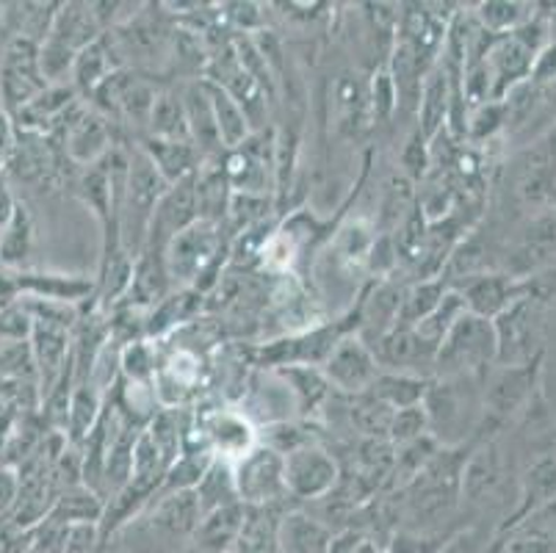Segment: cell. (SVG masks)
I'll return each mask as SVG.
<instances>
[{"instance_id": "30", "label": "cell", "mask_w": 556, "mask_h": 553, "mask_svg": "<svg viewBox=\"0 0 556 553\" xmlns=\"http://www.w3.org/2000/svg\"><path fill=\"white\" fill-rule=\"evenodd\" d=\"M202 293L194 288H178L172 291L164 302H159L148 316V335L159 338V335L178 329L180 324L194 322V313H200Z\"/></svg>"}, {"instance_id": "25", "label": "cell", "mask_w": 556, "mask_h": 553, "mask_svg": "<svg viewBox=\"0 0 556 553\" xmlns=\"http://www.w3.org/2000/svg\"><path fill=\"white\" fill-rule=\"evenodd\" d=\"M17 288L25 297L48 299V302L62 304L84 302L94 291L92 280L64 277V274H17Z\"/></svg>"}, {"instance_id": "29", "label": "cell", "mask_w": 556, "mask_h": 553, "mask_svg": "<svg viewBox=\"0 0 556 553\" xmlns=\"http://www.w3.org/2000/svg\"><path fill=\"white\" fill-rule=\"evenodd\" d=\"M429 379L413 377V374H396V372H379V377L374 379L371 390L368 393L382 402L386 407H391L393 413L396 410L418 407L424 404V395H427Z\"/></svg>"}, {"instance_id": "11", "label": "cell", "mask_w": 556, "mask_h": 553, "mask_svg": "<svg viewBox=\"0 0 556 553\" xmlns=\"http://www.w3.org/2000/svg\"><path fill=\"white\" fill-rule=\"evenodd\" d=\"M371 349L377 354L379 365H382V372L413 374V377L424 379L434 377L438 347L429 343L424 335H418L416 327H402V324H396Z\"/></svg>"}, {"instance_id": "14", "label": "cell", "mask_w": 556, "mask_h": 553, "mask_svg": "<svg viewBox=\"0 0 556 553\" xmlns=\"http://www.w3.org/2000/svg\"><path fill=\"white\" fill-rule=\"evenodd\" d=\"M465 299V307L473 316H482L493 322L495 316H502L509 304L518 297H523V286L518 282V277L513 274H493L482 272L477 277H468L463 286L457 288Z\"/></svg>"}, {"instance_id": "37", "label": "cell", "mask_w": 556, "mask_h": 553, "mask_svg": "<svg viewBox=\"0 0 556 553\" xmlns=\"http://www.w3.org/2000/svg\"><path fill=\"white\" fill-rule=\"evenodd\" d=\"M28 250H31V216L20 202H14L12 216L0 232V261L7 266H17L28 257Z\"/></svg>"}, {"instance_id": "33", "label": "cell", "mask_w": 556, "mask_h": 553, "mask_svg": "<svg viewBox=\"0 0 556 553\" xmlns=\"http://www.w3.org/2000/svg\"><path fill=\"white\" fill-rule=\"evenodd\" d=\"M477 23L488 30L490 37H507L520 25H526L534 17L532 3H507V0H490V3H479L473 12Z\"/></svg>"}, {"instance_id": "2", "label": "cell", "mask_w": 556, "mask_h": 553, "mask_svg": "<svg viewBox=\"0 0 556 553\" xmlns=\"http://www.w3.org/2000/svg\"><path fill=\"white\" fill-rule=\"evenodd\" d=\"M222 255H227L222 225L197 219L164 247L172 286L194 288L200 293L208 291L222 268Z\"/></svg>"}, {"instance_id": "9", "label": "cell", "mask_w": 556, "mask_h": 553, "mask_svg": "<svg viewBox=\"0 0 556 553\" xmlns=\"http://www.w3.org/2000/svg\"><path fill=\"white\" fill-rule=\"evenodd\" d=\"M493 329L495 347H498V363L495 365H523L540 357V322L534 297L523 293V297L515 299L502 316L493 318Z\"/></svg>"}, {"instance_id": "42", "label": "cell", "mask_w": 556, "mask_h": 553, "mask_svg": "<svg viewBox=\"0 0 556 553\" xmlns=\"http://www.w3.org/2000/svg\"><path fill=\"white\" fill-rule=\"evenodd\" d=\"M434 553H484V551H482V540L477 537V531L465 529V531H459V535L448 537L446 542H441V545L434 548Z\"/></svg>"}, {"instance_id": "21", "label": "cell", "mask_w": 556, "mask_h": 553, "mask_svg": "<svg viewBox=\"0 0 556 553\" xmlns=\"http://www.w3.org/2000/svg\"><path fill=\"white\" fill-rule=\"evenodd\" d=\"M556 501V456H545L538 460L532 468L526 470L523 479H520V504L513 512V517H507V524L502 526V531L513 529V526L523 524L526 517L538 515L545 506H551Z\"/></svg>"}, {"instance_id": "17", "label": "cell", "mask_w": 556, "mask_h": 553, "mask_svg": "<svg viewBox=\"0 0 556 553\" xmlns=\"http://www.w3.org/2000/svg\"><path fill=\"white\" fill-rule=\"evenodd\" d=\"M105 30L100 28L98 17H94L92 3H62L59 12L53 14V23L48 28L50 42L62 45L70 53L78 55L80 50L98 42Z\"/></svg>"}, {"instance_id": "34", "label": "cell", "mask_w": 556, "mask_h": 553, "mask_svg": "<svg viewBox=\"0 0 556 553\" xmlns=\"http://www.w3.org/2000/svg\"><path fill=\"white\" fill-rule=\"evenodd\" d=\"M446 288L448 286L443 280H421L416 286L404 288L402 302H399L396 324H402V327H416V324H421L434 311V304L441 302Z\"/></svg>"}, {"instance_id": "12", "label": "cell", "mask_w": 556, "mask_h": 553, "mask_svg": "<svg viewBox=\"0 0 556 553\" xmlns=\"http://www.w3.org/2000/svg\"><path fill=\"white\" fill-rule=\"evenodd\" d=\"M64 130V150L67 159L78 166H94L103 161L116 147L114 128L103 114L94 109H84L75 103L67 114V122L62 125Z\"/></svg>"}, {"instance_id": "36", "label": "cell", "mask_w": 556, "mask_h": 553, "mask_svg": "<svg viewBox=\"0 0 556 553\" xmlns=\"http://www.w3.org/2000/svg\"><path fill=\"white\" fill-rule=\"evenodd\" d=\"M159 349L150 341H134L119 352V374L128 385H153L159 374Z\"/></svg>"}, {"instance_id": "32", "label": "cell", "mask_w": 556, "mask_h": 553, "mask_svg": "<svg viewBox=\"0 0 556 553\" xmlns=\"http://www.w3.org/2000/svg\"><path fill=\"white\" fill-rule=\"evenodd\" d=\"M332 103H336L338 125L346 134H357L361 122L368 116V98H366V84L357 80V75L346 73L336 80V91H332Z\"/></svg>"}, {"instance_id": "31", "label": "cell", "mask_w": 556, "mask_h": 553, "mask_svg": "<svg viewBox=\"0 0 556 553\" xmlns=\"http://www.w3.org/2000/svg\"><path fill=\"white\" fill-rule=\"evenodd\" d=\"M343 399H346L349 426H352L363 440H388L391 420H393L391 407L377 402L371 393L343 395Z\"/></svg>"}, {"instance_id": "22", "label": "cell", "mask_w": 556, "mask_h": 553, "mask_svg": "<svg viewBox=\"0 0 556 553\" xmlns=\"http://www.w3.org/2000/svg\"><path fill=\"white\" fill-rule=\"evenodd\" d=\"M556 255V208L543 211L532 225L526 227L513 255V277L529 274Z\"/></svg>"}, {"instance_id": "38", "label": "cell", "mask_w": 556, "mask_h": 553, "mask_svg": "<svg viewBox=\"0 0 556 553\" xmlns=\"http://www.w3.org/2000/svg\"><path fill=\"white\" fill-rule=\"evenodd\" d=\"M257 443L266 445V449L277 451L280 456L291 454L296 449H305V445L318 443V438L313 435V429H307L300 420H275V424H266L257 429Z\"/></svg>"}, {"instance_id": "3", "label": "cell", "mask_w": 556, "mask_h": 553, "mask_svg": "<svg viewBox=\"0 0 556 553\" xmlns=\"http://www.w3.org/2000/svg\"><path fill=\"white\" fill-rule=\"evenodd\" d=\"M495 363L498 347L493 322L465 313L438 343L434 377H484Z\"/></svg>"}, {"instance_id": "5", "label": "cell", "mask_w": 556, "mask_h": 553, "mask_svg": "<svg viewBox=\"0 0 556 553\" xmlns=\"http://www.w3.org/2000/svg\"><path fill=\"white\" fill-rule=\"evenodd\" d=\"M288 501L316 504L336 490L341 481V465L321 443H311L282 456Z\"/></svg>"}, {"instance_id": "20", "label": "cell", "mask_w": 556, "mask_h": 553, "mask_svg": "<svg viewBox=\"0 0 556 553\" xmlns=\"http://www.w3.org/2000/svg\"><path fill=\"white\" fill-rule=\"evenodd\" d=\"M116 70H123V64L116 59L109 34H103L98 42H92L89 48H84L75 55L73 73H70V86L75 89V95L92 98L94 91H98Z\"/></svg>"}, {"instance_id": "7", "label": "cell", "mask_w": 556, "mask_h": 553, "mask_svg": "<svg viewBox=\"0 0 556 553\" xmlns=\"http://www.w3.org/2000/svg\"><path fill=\"white\" fill-rule=\"evenodd\" d=\"M540 357L523 365H493L482 379V424H504L534 393Z\"/></svg>"}, {"instance_id": "15", "label": "cell", "mask_w": 556, "mask_h": 553, "mask_svg": "<svg viewBox=\"0 0 556 553\" xmlns=\"http://www.w3.org/2000/svg\"><path fill=\"white\" fill-rule=\"evenodd\" d=\"M180 98H184L186 125H189V139L191 144H194V150L200 152L202 161L222 159V155H225V147H222L214 109H211L208 91H205L202 78L189 80V84L180 89Z\"/></svg>"}, {"instance_id": "26", "label": "cell", "mask_w": 556, "mask_h": 553, "mask_svg": "<svg viewBox=\"0 0 556 553\" xmlns=\"http://www.w3.org/2000/svg\"><path fill=\"white\" fill-rule=\"evenodd\" d=\"M202 84H205L211 109H214V120H216V128H219L222 147H225V152L236 150V147H241L252 136V125L250 120H247L244 109H241V105L236 103L225 89H222V86L211 84V80L205 78H202Z\"/></svg>"}, {"instance_id": "18", "label": "cell", "mask_w": 556, "mask_h": 553, "mask_svg": "<svg viewBox=\"0 0 556 553\" xmlns=\"http://www.w3.org/2000/svg\"><path fill=\"white\" fill-rule=\"evenodd\" d=\"M275 374L288 388V393L294 399L296 413L302 418L321 413L330 404L332 393H336L330 382H327L325 372L316 368V365H286V368H275Z\"/></svg>"}, {"instance_id": "10", "label": "cell", "mask_w": 556, "mask_h": 553, "mask_svg": "<svg viewBox=\"0 0 556 553\" xmlns=\"http://www.w3.org/2000/svg\"><path fill=\"white\" fill-rule=\"evenodd\" d=\"M191 429L211 454L227 460V463H236L257 445V426L236 407H216L200 413Z\"/></svg>"}, {"instance_id": "27", "label": "cell", "mask_w": 556, "mask_h": 553, "mask_svg": "<svg viewBox=\"0 0 556 553\" xmlns=\"http://www.w3.org/2000/svg\"><path fill=\"white\" fill-rule=\"evenodd\" d=\"M191 493H194L197 506H200V515L222 510V506L241 504L239 490H236V476H232V463L216 456L214 463L205 468V474L200 476Z\"/></svg>"}, {"instance_id": "16", "label": "cell", "mask_w": 556, "mask_h": 553, "mask_svg": "<svg viewBox=\"0 0 556 553\" xmlns=\"http://www.w3.org/2000/svg\"><path fill=\"white\" fill-rule=\"evenodd\" d=\"M336 531L318 520L313 512L294 506V510H282L280 529H277V545L280 553H327Z\"/></svg>"}, {"instance_id": "8", "label": "cell", "mask_w": 556, "mask_h": 553, "mask_svg": "<svg viewBox=\"0 0 556 553\" xmlns=\"http://www.w3.org/2000/svg\"><path fill=\"white\" fill-rule=\"evenodd\" d=\"M321 372L338 395H363L371 390L382 365H379L374 349L357 335V329H352L336 343L330 357L321 365Z\"/></svg>"}, {"instance_id": "39", "label": "cell", "mask_w": 556, "mask_h": 553, "mask_svg": "<svg viewBox=\"0 0 556 553\" xmlns=\"http://www.w3.org/2000/svg\"><path fill=\"white\" fill-rule=\"evenodd\" d=\"M366 98L368 114H371L374 122H388L399 111L396 86H393V78L386 64L371 73V80L366 84Z\"/></svg>"}, {"instance_id": "24", "label": "cell", "mask_w": 556, "mask_h": 553, "mask_svg": "<svg viewBox=\"0 0 556 553\" xmlns=\"http://www.w3.org/2000/svg\"><path fill=\"white\" fill-rule=\"evenodd\" d=\"M286 506H247L244 524L232 542L230 553H280L277 529Z\"/></svg>"}, {"instance_id": "23", "label": "cell", "mask_w": 556, "mask_h": 553, "mask_svg": "<svg viewBox=\"0 0 556 553\" xmlns=\"http://www.w3.org/2000/svg\"><path fill=\"white\" fill-rule=\"evenodd\" d=\"M141 152L153 161V166L159 169V175L164 177L166 186L180 180H189L197 175V169L202 166V155L194 150L191 141H161V139H144L139 141Z\"/></svg>"}, {"instance_id": "4", "label": "cell", "mask_w": 556, "mask_h": 553, "mask_svg": "<svg viewBox=\"0 0 556 553\" xmlns=\"http://www.w3.org/2000/svg\"><path fill=\"white\" fill-rule=\"evenodd\" d=\"M352 329H357V307L343 322L321 324V327H311L305 332L288 335L282 341L266 343V347L257 349V360H261V365H269L271 372L286 368V365H316V368H321L336 343Z\"/></svg>"}, {"instance_id": "13", "label": "cell", "mask_w": 556, "mask_h": 553, "mask_svg": "<svg viewBox=\"0 0 556 553\" xmlns=\"http://www.w3.org/2000/svg\"><path fill=\"white\" fill-rule=\"evenodd\" d=\"M197 219H200V211H197L194 177L172 183V186H166L164 194H161L159 205H155L144 250L164 252L166 243L178 236V232H184L189 225H194Z\"/></svg>"}, {"instance_id": "44", "label": "cell", "mask_w": 556, "mask_h": 553, "mask_svg": "<svg viewBox=\"0 0 556 553\" xmlns=\"http://www.w3.org/2000/svg\"><path fill=\"white\" fill-rule=\"evenodd\" d=\"M7 147H12V125H9L3 109H0V152L7 150Z\"/></svg>"}, {"instance_id": "43", "label": "cell", "mask_w": 556, "mask_h": 553, "mask_svg": "<svg viewBox=\"0 0 556 553\" xmlns=\"http://www.w3.org/2000/svg\"><path fill=\"white\" fill-rule=\"evenodd\" d=\"M363 542H366V531L357 529V526H346V529L332 535L330 551L327 553H357Z\"/></svg>"}, {"instance_id": "35", "label": "cell", "mask_w": 556, "mask_h": 553, "mask_svg": "<svg viewBox=\"0 0 556 553\" xmlns=\"http://www.w3.org/2000/svg\"><path fill=\"white\" fill-rule=\"evenodd\" d=\"M465 313H468V307H465L463 293H459L457 288H446V293L441 297V302L434 304V311L429 313L421 324H416V329H418V335H424L429 343H434V347H438V343L446 338L448 329H452L454 324L465 316Z\"/></svg>"}, {"instance_id": "41", "label": "cell", "mask_w": 556, "mask_h": 553, "mask_svg": "<svg viewBox=\"0 0 556 553\" xmlns=\"http://www.w3.org/2000/svg\"><path fill=\"white\" fill-rule=\"evenodd\" d=\"M62 553H105L103 535L98 524H75L64 535Z\"/></svg>"}, {"instance_id": "6", "label": "cell", "mask_w": 556, "mask_h": 553, "mask_svg": "<svg viewBox=\"0 0 556 553\" xmlns=\"http://www.w3.org/2000/svg\"><path fill=\"white\" fill-rule=\"evenodd\" d=\"M236 490L244 506H286V474H282V456L277 451L257 443L250 454L232 463Z\"/></svg>"}, {"instance_id": "28", "label": "cell", "mask_w": 556, "mask_h": 553, "mask_svg": "<svg viewBox=\"0 0 556 553\" xmlns=\"http://www.w3.org/2000/svg\"><path fill=\"white\" fill-rule=\"evenodd\" d=\"M144 136L161 141H191L189 139V125H186V109L180 91L175 89H161L155 98L153 111H150L148 130ZM141 136V139H144Z\"/></svg>"}, {"instance_id": "19", "label": "cell", "mask_w": 556, "mask_h": 553, "mask_svg": "<svg viewBox=\"0 0 556 553\" xmlns=\"http://www.w3.org/2000/svg\"><path fill=\"white\" fill-rule=\"evenodd\" d=\"M244 504L222 506V510L200 515V524H197L194 537H191V545L186 553H230L232 542H236L241 531V524H244Z\"/></svg>"}, {"instance_id": "40", "label": "cell", "mask_w": 556, "mask_h": 553, "mask_svg": "<svg viewBox=\"0 0 556 553\" xmlns=\"http://www.w3.org/2000/svg\"><path fill=\"white\" fill-rule=\"evenodd\" d=\"M429 438V424H427V413L424 407H407V410H396L391 420V432H388V440L393 445H407L416 443V440Z\"/></svg>"}, {"instance_id": "1", "label": "cell", "mask_w": 556, "mask_h": 553, "mask_svg": "<svg viewBox=\"0 0 556 553\" xmlns=\"http://www.w3.org/2000/svg\"><path fill=\"white\" fill-rule=\"evenodd\" d=\"M482 379L484 377H432L424 413L429 438L441 449H463L465 440L482 429Z\"/></svg>"}]
</instances>
